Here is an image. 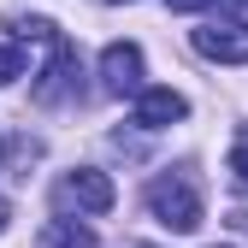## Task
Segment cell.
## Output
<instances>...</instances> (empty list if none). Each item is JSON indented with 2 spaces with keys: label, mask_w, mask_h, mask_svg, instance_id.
<instances>
[{
  "label": "cell",
  "mask_w": 248,
  "mask_h": 248,
  "mask_svg": "<svg viewBox=\"0 0 248 248\" xmlns=\"http://www.w3.org/2000/svg\"><path fill=\"white\" fill-rule=\"evenodd\" d=\"M148 213H154V219H160L166 231H177V236L201 231V219H207L201 177H195L189 166H171V171H160V177L148 183Z\"/></svg>",
  "instance_id": "obj_1"
},
{
  "label": "cell",
  "mask_w": 248,
  "mask_h": 248,
  "mask_svg": "<svg viewBox=\"0 0 248 248\" xmlns=\"http://www.w3.org/2000/svg\"><path fill=\"white\" fill-rule=\"evenodd\" d=\"M195 53L219 65H248V18H213L195 30Z\"/></svg>",
  "instance_id": "obj_2"
},
{
  "label": "cell",
  "mask_w": 248,
  "mask_h": 248,
  "mask_svg": "<svg viewBox=\"0 0 248 248\" xmlns=\"http://www.w3.org/2000/svg\"><path fill=\"white\" fill-rule=\"evenodd\" d=\"M59 201H65V207H77V213H112L118 189H112V177H107V171L77 166V171H65V177H59Z\"/></svg>",
  "instance_id": "obj_3"
},
{
  "label": "cell",
  "mask_w": 248,
  "mask_h": 248,
  "mask_svg": "<svg viewBox=\"0 0 248 248\" xmlns=\"http://www.w3.org/2000/svg\"><path fill=\"white\" fill-rule=\"evenodd\" d=\"M77 77H83V65H77V47L59 36V42H53V59H47V71L36 77V101H42V107H59V101L83 95V89H77Z\"/></svg>",
  "instance_id": "obj_4"
},
{
  "label": "cell",
  "mask_w": 248,
  "mask_h": 248,
  "mask_svg": "<svg viewBox=\"0 0 248 248\" xmlns=\"http://www.w3.org/2000/svg\"><path fill=\"white\" fill-rule=\"evenodd\" d=\"M101 89L107 95H142V47L136 42H112L101 53Z\"/></svg>",
  "instance_id": "obj_5"
},
{
  "label": "cell",
  "mask_w": 248,
  "mask_h": 248,
  "mask_svg": "<svg viewBox=\"0 0 248 248\" xmlns=\"http://www.w3.org/2000/svg\"><path fill=\"white\" fill-rule=\"evenodd\" d=\"M177 118H189V101H183L177 89H142L136 95V124L142 130H166Z\"/></svg>",
  "instance_id": "obj_6"
},
{
  "label": "cell",
  "mask_w": 248,
  "mask_h": 248,
  "mask_svg": "<svg viewBox=\"0 0 248 248\" xmlns=\"http://www.w3.org/2000/svg\"><path fill=\"white\" fill-rule=\"evenodd\" d=\"M42 248H101V236L89 231L83 219H47V231H42Z\"/></svg>",
  "instance_id": "obj_7"
},
{
  "label": "cell",
  "mask_w": 248,
  "mask_h": 248,
  "mask_svg": "<svg viewBox=\"0 0 248 248\" xmlns=\"http://www.w3.org/2000/svg\"><path fill=\"white\" fill-rule=\"evenodd\" d=\"M12 77H24V47H0V89Z\"/></svg>",
  "instance_id": "obj_8"
},
{
  "label": "cell",
  "mask_w": 248,
  "mask_h": 248,
  "mask_svg": "<svg viewBox=\"0 0 248 248\" xmlns=\"http://www.w3.org/2000/svg\"><path fill=\"white\" fill-rule=\"evenodd\" d=\"M231 171H236V183H248V130H242L236 148H231Z\"/></svg>",
  "instance_id": "obj_9"
},
{
  "label": "cell",
  "mask_w": 248,
  "mask_h": 248,
  "mask_svg": "<svg viewBox=\"0 0 248 248\" xmlns=\"http://www.w3.org/2000/svg\"><path fill=\"white\" fill-rule=\"evenodd\" d=\"M166 6H171V12H207L213 0H166Z\"/></svg>",
  "instance_id": "obj_10"
},
{
  "label": "cell",
  "mask_w": 248,
  "mask_h": 248,
  "mask_svg": "<svg viewBox=\"0 0 248 248\" xmlns=\"http://www.w3.org/2000/svg\"><path fill=\"white\" fill-rule=\"evenodd\" d=\"M6 219H12V213H6V201H0V231H6Z\"/></svg>",
  "instance_id": "obj_11"
},
{
  "label": "cell",
  "mask_w": 248,
  "mask_h": 248,
  "mask_svg": "<svg viewBox=\"0 0 248 248\" xmlns=\"http://www.w3.org/2000/svg\"><path fill=\"white\" fill-rule=\"evenodd\" d=\"M0 154H6V136H0Z\"/></svg>",
  "instance_id": "obj_12"
},
{
  "label": "cell",
  "mask_w": 248,
  "mask_h": 248,
  "mask_svg": "<svg viewBox=\"0 0 248 248\" xmlns=\"http://www.w3.org/2000/svg\"><path fill=\"white\" fill-rule=\"evenodd\" d=\"M236 6H248V0H236Z\"/></svg>",
  "instance_id": "obj_13"
},
{
  "label": "cell",
  "mask_w": 248,
  "mask_h": 248,
  "mask_svg": "<svg viewBox=\"0 0 248 248\" xmlns=\"http://www.w3.org/2000/svg\"><path fill=\"white\" fill-rule=\"evenodd\" d=\"M112 6H118V0H112Z\"/></svg>",
  "instance_id": "obj_14"
}]
</instances>
